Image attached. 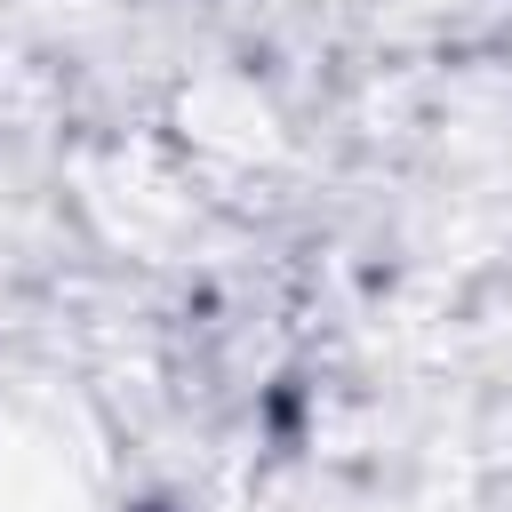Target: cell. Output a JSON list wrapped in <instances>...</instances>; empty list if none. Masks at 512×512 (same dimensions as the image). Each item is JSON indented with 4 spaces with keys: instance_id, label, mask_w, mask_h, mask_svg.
I'll return each mask as SVG.
<instances>
[{
    "instance_id": "obj_1",
    "label": "cell",
    "mask_w": 512,
    "mask_h": 512,
    "mask_svg": "<svg viewBox=\"0 0 512 512\" xmlns=\"http://www.w3.org/2000/svg\"><path fill=\"white\" fill-rule=\"evenodd\" d=\"M0 512H112L104 448L48 376L0 368Z\"/></svg>"
}]
</instances>
